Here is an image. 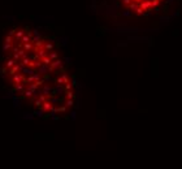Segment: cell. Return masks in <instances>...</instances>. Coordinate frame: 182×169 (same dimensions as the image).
Here are the masks:
<instances>
[{"mask_svg":"<svg viewBox=\"0 0 182 169\" xmlns=\"http://www.w3.org/2000/svg\"><path fill=\"white\" fill-rule=\"evenodd\" d=\"M124 5L129 7V11L135 12L136 15H148L152 11H155L156 8L161 5V3L164 0H121Z\"/></svg>","mask_w":182,"mask_h":169,"instance_id":"cell-1","label":"cell"},{"mask_svg":"<svg viewBox=\"0 0 182 169\" xmlns=\"http://www.w3.org/2000/svg\"><path fill=\"white\" fill-rule=\"evenodd\" d=\"M55 69L52 68V65H44V64H42L39 68H38V73L40 76H46V74H49V73H52Z\"/></svg>","mask_w":182,"mask_h":169,"instance_id":"cell-2","label":"cell"},{"mask_svg":"<svg viewBox=\"0 0 182 169\" xmlns=\"http://www.w3.org/2000/svg\"><path fill=\"white\" fill-rule=\"evenodd\" d=\"M22 81L26 82L25 77L22 76V73H16V74H13V76H12V78H11V83L16 85V83H21Z\"/></svg>","mask_w":182,"mask_h":169,"instance_id":"cell-3","label":"cell"},{"mask_svg":"<svg viewBox=\"0 0 182 169\" xmlns=\"http://www.w3.org/2000/svg\"><path fill=\"white\" fill-rule=\"evenodd\" d=\"M36 56H38V59H43L46 56H48V51L42 46V47H39L36 49Z\"/></svg>","mask_w":182,"mask_h":169,"instance_id":"cell-4","label":"cell"},{"mask_svg":"<svg viewBox=\"0 0 182 169\" xmlns=\"http://www.w3.org/2000/svg\"><path fill=\"white\" fill-rule=\"evenodd\" d=\"M12 106H13V108H15V109L21 108V106H22V98H20V96L13 98L12 99Z\"/></svg>","mask_w":182,"mask_h":169,"instance_id":"cell-5","label":"cell"},{"mask_svg":"<svg viewBox=\"0 0 182 169\" xmlns=\"http://www.w3.org/2000/svg\"><path fill=\"white\" fill-rule=\"evenodd\" d=\"M20 69H21V65H20V62L17 61V64L15 66H12L11 69H8V74L12 77L13 74H16V73H20Z\"/></svg>","mask_w":182,"mask_h":169,"instance_id":"cell-6","label":"cell"},{"mask_svg":"<svg viewBox=\"0 0 182 169\" xmlns=\"http://www.w3.org/2000/svg\"><path fill=\"white\" fill-rule=\"evenodd\" d=\"M25 34H26V31H25L24 29L17 30V31H16V35H15V42H16V43H18V42L21 40V38H22V36H24Z\"/></svg>","mask_w":182,"mask_h":169,"instance_id":"cell-7","label":"cell"},{"mask_svg":"<svg viewBox=\"0 0 182 169\" xmlns=\"http://www.w3.org/2000/svg\"><path fill=\"white\" fill-rule=\"evenodd\" d=\"M16 64H17V61H16V60H15V59H13V57H11V56H9V57L7 59L5 64H4V66H7L8 69H11L12 66H15V65H16Z\"/></svg>","mask_w":182,"mask_h":169,"instance_id":"cell-8","label":"cell"},{"mask_svg":"<svg viewBox=\"0 0 182 169\" xmlns=\"http://www.w3.org/2000/svg\"><path fill=\"white\" fill-rule=\"evenodd\" d=\"M34 113H30V112H24V113H21V118L22 120H25V121H31L34 118Z\"/></svg>","mask_w":182,"mask_h":169,"instance_id":"cell-9","label":"cell"},{"mask_svg":"<svg viewBox=\"0 0 182 169\" xmlns=\"http://www.w3.org/2000/svg\"><path fill=\"white\" fill-rule=\"evenodd\" d=\"M13 89H15V91H17L18 94H22L25 91V86H24V83H16V85H13Z\"/></svg>","mask_w":182,"mask_h":169,"instance_id":"cell-10","label":"cell"},{"mask_svg":"<svg viewBox=\"0 0 182 169\" xmlns=\"http://www.w3.org/2000/svg\"><path fill=\"white\" fill-rule=\"evenodd\" d=\"M16 96H18V92H17V91H15V90H12V91H9L7 95H4L3 99H13V98H16Z\"/></svg>","mask_w":182,"mask_h":169,"instance_id":"cell-11","label":"cell"},{"mask_svg":"<svg viewBox=\"0 0 182 169\" xmlns=\"http://www.w3.org/2000/svg\"><path fill=\"white\" fill-rule=\"evenodd\" d=\"M12 48H13L12 43H5V42H3V44H1V51H3V52H8V51H11Z\"/></svg>","mask_w":182,"mask_h":169,"instance_id":"cell-12","label":"cell"},{"mask_svg":"<svg viewBox=\"0 0 182 169\" xmlns=\"http://www.w3.org/2000/svg\"><path fill=\"white\" fill-rule=\"evenodd\" d=\"M42 108L44 109V112H49V111H52L53 106H52V104H51V103H49L48 100H47V102H44V103L42 104Z\"/></svg>","mask_w":182,"mask_h":169,"instance_id":"cell-13","label":"cell"},{"mask_svg":"<svg viewBox=\"0 0 182 169\" xmlns=\"http://www.w3.org/2000/svg\"><path fill=\"white\" fill-rule=\"evenodd\" d=\"M62 61L61 60H59V59H57V60H53L52 61V64H51V65H52V68H53V69H59V68H61L62 66Z\"/></svg>","mask_w":182,"mask_h":169,"instance_id":"cell-14","label":"cell"},{"mask_svg":"<svg viewBox=\"0 0 182 169\" xmlns=\"http://www.w3.org/2000/svg\"><path fill=\"white\" fill-rule=\"evenodd\" d=\"M22 48H24L26 52H30V51H33V49H34V46H33L31 42L30 43H24V44H22Z\"/></svg>","mask_w":182,"mask_h":169,"instance_id":"cell-15","label":"cell"},{"mask_svg":"<svg viewBox=\"0 0 182 169\" xmlns=\"http://www.w3.org/2000/svg\"><path fill=\"white\" fill-rule=\"evenodd\" d=\"M30 61H31V60H30L29 57H22V59H21V60L18 61V62H20V64H21L22 66H29V64H30Z\"/></svg>","mask_w":182,"mask_h":169,"instance_id":"cell-16","label":"cell"},{"mask_svg":"<svg viewBox=\"0 0 182 169\" xmlns=\"http://www.w3.org/2000/svg\"><path fill=\"white\" fill-rule=\"evenodd\" d=\"M48 57L51 59V60H57L59 59V53L57 52H55V51H51V52H48Z\"/></svg>","mask_w":182,"mask_h":169,"instance_id":"cell-17","label":"cell"},{"mask_svg":"<svg viewBox=\"0 0 182 169\" xmlns=\"http://www.w3.org/2000/svg\"><path fill=\"white\" fill-rule=\"evenodd\" d=\"M44 48L47 49L48 52H51L53 49V43L52 42H44Z\"/></svg>","mask_w":182,"mask_h":169,"instance_id":"cell-18","label":"cell"},{"mask_svg":"<svg viewBox=\"0 0 182 169\" xmlns=\"http://www.w3.org/2000/svg\"><path fill=\"white\" fill-rule=\"evenodd\" d=\"M40 61H42V64H44V65H51L52 64V60L49 59L48 56H46V57H43V59H40Z\"/></svg>","mask_w":182,"mask_h":169,"instance_id":"cell-19","label":"cell"},{"mask_svg":"<svg viewBox=\"0 0 182 169\" xmlns=\"http://www.w3.org/2000/svg\"><path fill=\"white\" fill-rule=\"evenodd\" d=\"M22 94H24V98H33V94H34V91L25 89V91H24Z\"/></svg>","mask_w":182,"mask_h":169,"instance_id":"cell-20","label":"cell"},{"mask_svg":"<svg viewBox=\"0 0 182 169\" xmlns=\"http://www.w3.org/2000/svg\"><path fill=\"white\" fill-rule=\"evenodd\" d=\"M44 113H46V112H44V109H43V108H38V109H36V111L34 112V115H35V116H38V117H43V116H44Z\"/></svg>","mask_w":182,"mask_h":169,"instance_id":"cell-21","label":"cell"},{"mask_svg":"<svg viewBox=\"0 0 182 169\" xmlns=\"http://www.w3.org/2000/svg\"><path fill=\"white\" fill-rule=\"evenodd\" d=\"M26 89H27V90H31V91H34V92H35V91L38 90V86H36L35 82H33V83H29V86H27Z\"/></svg>","mask_w":182,"mask_h":169,"instance_id":"cell-22","label":"cell"},{"mask_svg":"<svg viewBox=\"0 0 182 169\" xmlns=\"http://www.w3.org/2000/svg\"><path fill=\"white\" fill-rule=\"evenodd\" d=\"M66 99H74V94H73V91H66Z\"/></svg>","mask_w":182,"mask_h":169,"instance_id":"cell-23","label":"cell"},{"mask_svg":"<svg viewBox=\"0 0 182 169\" xmlns=\"http://www.w3.org/2000/svg\"><path fill=\"white\" fill-rule=\"evenodd\" d=\"M73 104H74V100H73V99H68L66 103H65V106L66 107H73Z\"/></svg>","mask_w":182,"mask_h":169,"instance_id":"cell-24","label":"cell"},{"mask_svg":"<svg viewBox=\"0 0 182 169\" xmlns=\"http://www.w3.org/2000/svg\"><path fill=\"white\" fill-rule=\"evenodd\" d=\"M12 57L15 59L16 61H20V60H21V56H20L18 53H12Z\"/></svg>","mask_w":182,"mask_h":169,"instance_id":"cell-25","label":"cell"},{"mask_svg":"<svg viewBox=\"0 0 182 169\" xmlns=\"http://www.w3.org/2000/svg\"><path fill=\"white\" fill-rule=\"evenodd\" d=\"M34 104H35V106L38 107V108H42V104H43V103L40 102L39 99H35V102H34Z\"/></svg>","mask_w":182,"mask_h":169,"instance_id":"cell-26","label":"cell"},{"mask_svg":"<svg viewBox=\"0 0 182 169\" xmlns=\"http://www.w3.org/2000/svg\"><path fill=\"white\" fill-rule=\"evenodd\" d=\"M31 33H33V36H35V35H42V34H40V31H39V29H33V30H31Z\"/></svg>","mask_w":182,"mask_h":169,"instance_id":"cell-27","label":"cell"},{"mask_svg":"<svg viewBox=\"0 0 182 169\" xmlns=\"http://www.w3.org/2000/svg\"><path fill=\"white\" fill-rule=\"evenodd\" d=\"M66 40H68V39L65 38V36H61V38L59 39V42H60V43H61L62 46H65V44H66Z\"/></svg>","mask_w":182,"mask_h":169,"instance_id":"cell-28","label":"cell"},{"mask_svg":"<svg viewBox=\"0 0 182 169\" xmlns=\"http://www.w3.org/2000/svg\"><path fill=\"white\" fill-rule=\"evenodd\" d=\"M4 18H5V20H8V21H11V22H13V21L16 20L15 16H4Z\"/></svg>","mask_w":182,"mask_h":169,"instance_id":"cell-29","label":"cell"},{"mask_svg":"<svg viewBox=\"0 0 182 169\" xmlns=\"http://www.w3.org/2000/svg\"><path fill=\"white\" fill-rule=\"evenodd\" d=\"M38 99H39V100H40V102H42V103H44V102H47V96H46V95H43V94L40 95V96H39Z\"/></svg>","mask_w":182,"mask_h":169,"instance_id":"cell-30","label":"cell"},{"mask_svg":"<svg viewBox=\"0 0 182 169\" xmlns=\"http://www.w3.org/2000/svg\"><path fill=\"white\" fill-rule=\"evenodd\" d=\"M16 31H17L16 29H12V30H9V31H8V35H9V36H15V35H16Z\"/></svg>","mask_w":182,"mask_h":169,"instance_id":"cell-31","label":"cell"},{"mask_svg":"<svg viewBox=\"0 0 182 169\" xmlns=\"http://www.w3.org/2000/svg\"><path fill=\"white\" fill-rule=\"evenodd\" d=\"M4 42H5V43H12V36L7 35V36H5V39H4Z\"/></svg>","mask_w":182,"mask_h":169,"instance_id":"cell-32","label":"cell"},{"mask_svg":"<svg viewBox=\"0 0 182 169\" xmlns=\"http://www.w3.org/2000/svg\"><path fill=\"white\" fill-rule=\"evenodd\" d=\"M8 76H9L8 73H0V78H1V79H5Z\"/></svg>","mask_w":182,"mask_h":169,"instance_id":"cell-33","label":"cell"},{"mask_svg":"<svg viewBox=\"0 0 182 169\" xmlns=\"http://www.w3.org/2000/svg\"><path fill=\"white\" fill-rule=\"evenodd\" d=\"M76 115H77L76 111H73V112L70 113V118H72V120H76Z\"/></svg>","mask_w":182,"mask_h":169,"instance_id":"cell-34","label":"cell"}]
</instances>
